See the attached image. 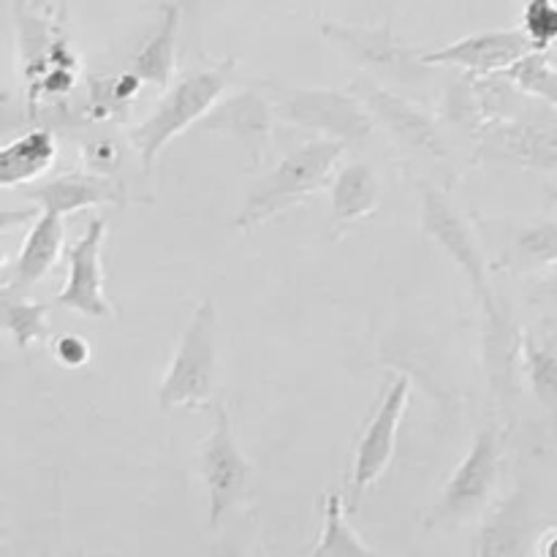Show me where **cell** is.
<instances>
[{
  "label": "cell",
  "instance_id": "22",
  "mask_svg": "<svg viewBox=\"0 0 557 557\" xmlns=\"http://www.w3.org/2000/svg\"><path fill=\"white\" fill-rule=\"evenodd\" d=\"M493 139L498 141L500 152L517 158V161L544 169L557 166V128L553 125L515 123L495 131Z\"/></svg>",
  "mask_w": 557,
  "mask_h": 557
},
{
  "label": "cell",
  "instance_id": "21",
  "mask_svg": "<svg viewBox=\"0 0 557 557\" xmlns=\"http://www.w3.org/2000/svg\"><path fill=\"white\" fill-rule=\"evenodd\" d=\"M310 557H384L359 539L348 525L346 504L337 493L324 495L321 504V536L310 549Z\"/></svg>",
  "mask_w": 557,
  "mask_h": 557
},
{
  "label": "cell",
  "instance_id": "24",
  "mask_svg": "<svg viewBox=\"0 0 557 557\" xmlns=\"http://www.w3.org/2000/svg\"><path fill=\"white\" fill-rule=\"evenodd\" d=\"M506 261H509V267H517V272L557 267V221L522 226L506 250Z\"/></svg>",
  "mask_w": 557,
  "mask_h": 557
},
{
  "label": "cell",
  "instance_id": "6",
  "mask_svg": "<svg viewBox=\"0 0 557 557\" xmlns=\"http://www.w3.org/2000/svg\"><path fill=\"white\" fill-rule=\"evenodd\" d=\"M275 112L288 123L319 134L321 139H337L343 145H359L373 131V114L357 92L324 90V87H288L281 90Z\"/></svg>",
  "mask_w": 557,
  "mask_h": 557
},
{
  "label": "cell",
  "instance_id": "15",
  "mask_svg": "<svg viewBox=\"0 0 557 557\" xmlns=\"http://www.w3.org/2000/svg\"><path fill=\"white\" fill-rule=\"evenodd\" d=\"M272 114H275V107L259 90H243L226 101H218L212 112L199 123V131L205 134L218 131V134L243 141L253 161H259L270 145Z\"/></svg>",
  "mask_w": 557,
  "mask_h": 557
},
{
  "label": "cell",
  "instance_id": "16",
  "mask_svg": "<svg viewBox=\"0 0 557 557\" xmlns=\"http://www.w3.org/2000/svg\"><path fill=\"white\" fill-rule=\"evenodd\" d=\"M63 243H65L63 218L54 215V212H41V215L36 218V223L30 226V232H27L16 259L5 267L3 272L5 292L25 294L30 292L36 283H41L44 277L52 272V267L58 264L60 256H63Z\"/></svg>",
  "mask_w": 557,
  "mask_h": 557
},
{
  "label": "cell",
  "instance_id": "29",
  "mask_svg": "<svg viewBox=\"0 0 557 557\" xmlns=\"http://www.w3.org/2000/svg\"><path fill=\"white\" fill-rule=\"evenodd\" d=\"M120 166V152L114 147V141L98 139L90 141L85 147V169L92 174H101V177H109L114 169Z\"/></svg>",
  "mask_w": 557,
  "mask_h": 557
},
{
  "label": "cell",
  "instance_id": "3",
  "mask_svg": "<svg viewBox=\"0 0 557 557\" xmlns=\"http://www.w3.org/2000/svg\"><path fill=\"white\" fill-rule=\"evenodd\" d=\"M20 76H25L30 96H63L74 87L76 54L71 49L63 14H54L41 0H14Z\"/></svg>",
  "mask_w": 557,
  "mask_h": 557
},
{
  "label": "cell",
  "instance_id": "11",
  "mask_svg": "<svg viewBox=\"0 0 557 557\" xmlns=\"http://www.w3.org/2000/svg\"><path fill=\"white\" fill-rule=\"evenodd\" d=\"M107 239V218L98 215L87 223L82 237L69 248V277L63 283V292L54 297V305L71 310L85 319H109L114 315V305L103 292V267L101 250Z\"/></svg>",
  "mask_w": 557,
  "mask_h": 557
},
{
  "label": "cell",
  "instance_id": "31",
  "mask_svg": "<svg viewBox=\"0 0 557 557\" xmlns=\"http://www.w3.org/2000/svg\"><path fill=\"white\" fill-rule=\"evenodd\" d=\"M536 299L539 302H547V305H553V308H557V270L547 277V281L539 283Z\"/></svg>",
  "mask_w": 557,
  "mask_h": 557
},
{
  "label": "cell",
  "instance_id": "7",
  "mask_svg": "<svg viewBox=\"0 0 557 557\" xmlns=\"http://www.w3.org/2000/svg\"><path fill=\"white\" fill-rule=\"evenodd\" d=\"M199 471L207 484V515H210V528L226 522V517L245 500L250 487V462L243 455L234 435L232 417L226 406H215V422L207 438L201 441L199 449Z\"/></svg>",
  "mask_w": 557,
  "mask_h": 557
},
{
  "label": "cell",
  "instance_id": "5",
  "mask_svg": "<svg viewBox=\"0 0 557 557\" xmlns=\"http://www.w3.org/2000/svg\"><path fill=\"white\" fill-rule=\"evenodd\" d=\"M500 479V438L495 428H484L473 435L471 449L441 490L433 511L424 520L428 531L460 528L479 520L493 504Z\"/></svg>",
  "mask_w": 557,
  "mask_h": 557
},
{
  "label": "cell",
  "instance_id": "28",
  "mask_svg": "<svg viewBox=\"0 0 557 557\" xmlns=\"http://www.w3.org/2000/svg\"><path fill=\"white\" fill-rule=\"evenodd\" d=\"M52 354L63 368L76 370L90 362V343L79 335H60L54 337Z\"/></svg>",
  "mask_w": 557,
  "mask_h": 557
},
{
  "label": "cell",
  "instance_id": "2",
  "mask_svg": "<svg viewBox=\"0 0 557 557\" xmlns=\"http://www.w3.org/2000/svg\"><path fill=\"white\" fill-rule=\"evenodd\" d=\"M234 69H237V58L221 60L212 69L190 71L177 85H172L163 92L156 109L139 125L131 128V141H134L136 152H139L145 174L152 172L156 158L161 156V150L174 136L188 131L190 125H199L212 112V107L221 101L226 87L232 85Z\"/></svg>",
  "mask_w": 557,
  "mask_h": 557
},
{
  "label": "cell",
  "instance_id": "23",
  "mask_svg": "<svg viewBox=\"0 0 557 557\" xmlns=\"http://www.w3.org/2000/svg\"><path fill=\"white\" fill-rule=\"evenodd\" d=\"M49 305L33 302L25 294L3 288V332L16 343V348L30 351L36 343L49 337Z\"/></svg>",
  "mask_w": 557,
  "mask_h": 557
},
{
  "label": "cell",
  "instance_id": "26",
  "mask_svg": "<svg viewBox=\"0 0 557 557\" xmlns=\"http://www.w3.org/2000/svg\"><path fill=\"white\" fill-rule=\"evenodd\" d=\"M522 359H525V373L531 379L533 395L557 417V351L539 346L533 337H525L522 341Z\"/></svg>",
  "mask_w": 557,
  "mask_h": 557
},
{
  "label": "cell",
  "instance_id": "27",
  "mask_svg": "<svg viewBox=\"0 0 557 557\" xmlns=\"http://www.w3.org/2000/svg\"><path fill=\"white\" fill-rule=\"evenodd\" d=\"M522 30L536 44L539 52H547L557 44V0H525L522 3Z\"/></svg>",
  "mask_w": 557,
  "mask_h": 557
},
{
  "label": "cell",
  "instance_id": "19",
  "mask_svg": "<svg viewBox=\"0 0 557 557\" xmlns=\"http://www.w3.org/2000/svg\"><path fill=\"white\" fill-rule=\"evenodd\" d=\"M58 158V141L47 128H33L5 141L0 150V185L16 188L47 174Z\"/></svg>",
  "mask_w": 557,
  "mask_h": 557
},
{
  "label": "cell",
  "instance_id": "25",
  "mask_svg": "<svg viewBox=\"0 0 557 557\" xmlns=\"http://www.w3.org/2000/svg\"><path fill=\"white\" fill-rule=\"evenodd\" d=\"M504 76L515 82L522 92H531L557 109V58L549 60L544 52H531L509 71H504Z\"/></svg>",
  "mask_w": 557,
  "mask_h": 557
},
{
  "label": "cell",
  "instance_id": "12",
  "mask_svg": "<svg viewBox=\"0 0 557 557\" xmlns=\"http://www.w3.org/2000/svg\"><path fill=\"white\" fill-rule=\"evenodd\" d=\"M531 52H539L536 44L525 36L522 27H511V30L473 33V36L446 44V47L433 49V52H422V63L449 65V69L490 76L504 74V71H509L511 65L520 63Z\"/></svg>",
  "mask_w": 557,
  "mask_h": 557
},
{
  "label": "cell",
  "instance_id": "4",
  "mask_svg": "<svg viewBox=\"0 0 557 557\" xmlns=\"http://www.w3.org/2000/svg\"><path fill=\"white\" fill-rule=\"evenodd\" d=\"M218 373V308L201 299L177 343L172 364L158 384V406L201 408L212 400Z\"/></svg>",
  "mask_w": 557,
  "mask_h": 557
},
{
  "label": "cell",
  "instance_id": "17",
  "mask_svg": "<svg viewBox=\"0 0 557 557\" xmlns=\"http://www.w3.org/2000/svg\"><path fill=\"white\" fill-rule=\"evenodd\" d=\"M25 196L41 207V212H54V215H71L85 207L98 205H123L125 190L117 180L101 177L92 172H71L49 180V183L27 188Z\"/></svg>",
  "mask_w": 557,
  "mask_h": 557
},
{
  "label": "cell",
  "instance_id": "1",
  "mask_svg": "<svg viewBox=\"0 0 557 557\" xmlns=\"http://www.w3.org/2000/svg\"><path fill=\"white\" fill-rule=\"evenodd\" d=\"M343 152L346 145L337 139H313L288 152L261 183L250 188L243 210L234 218V226L250 232L324 190L326 185H332Z\"/></svg>",
  "mask_w": 557,
  "mask_h": 557
},
{
  "label": "cell",
  "instance_id": "9",
  "mask_svg": "<svg viewBox=\"0 0 557 557\" xmlns=\"http://www.w3.org/2000/svg\"><path fill=\"white\" fill-rule=\"evenodd\" d=\"M408 400H411V381L406 375H397L386 386L379 408L370 417L368 428L359 435L357 449H354L351 468V498H348V511H357L362 504V495L379 482L389 468L392 455H395L397 430H400L403 413H406Z\"/></svg>",
  "mask_w": 557,
  "mask_h": 557
},
{
  "label": "cell",
  "instance_id": "32",
  "mask_svg": "<svg viewBox=\"0 0 557 557\" xmlns=\"http://www.w3.org/2000/svg\"><path fill=\"white\" fill-rule=\"evenodd\" d=\"M215 557H245L243 553H234V549H228V547H223L221 553H215Z\"/></svg>",
  "mask_w": 557,
  "mask_h": 557
},
{
  "label": "cell",
  "instance_id": "10",
  "mask_svg": "<svg viewBox=\"0 0 557 557\" xmlns=\"http://www.w3.org/2000/svg\"><path fill=\"white\" fill-rule=\"evenodd\" d=\"M539 536L542 531L531 490L517 484L479 517L468 557H533Z\"/></svg>",
  "mask_w": 557,
  "mask_h": 557
},
{
  "label": "cell",
  "instance_id": "14",
  "mask_svg": "<svg viewBox=\"0 0 557 557\" xmlns=\"http://www.w3.org/2000/svg\"><path fill=\"white\" fill-rule=\"evenodd\" d=\"M351 92H357L359 101H362L364 107H368V112L373 114V120H379V123L384 125L400 145H406L408 150L422 152V156L430 158H446L444 139H441L435 123L422 112V109H417L413 103H408L406 98L384 90V87H379L370 79L354 82Z\"/></svg>",
  "mask_w": 557,
  "mask_h": 557
},
{
  "label": "cell",
  "instance_id": "20",
  "mask_svg": "<svg viewBox=\"0 0 557 557\" xmlns=\"http://www.w3.org/2000/svg\"><path fill=\"white\" fill-rule=\"evenodd\" d=\"M180 20H183V9L174 3H163L158 27L152 30V36L136 49L134 60H131V71H134L145 85L166 90L169 82H172L174 58H177L174 47H177Z\"/></svg>",
  "mask_w": 557,
  "mask_h": 557
},
{
  "label": "cell",
  "instance_id": "8",
  "mask_svg": "<svg viewBox=\"0 0 557 557\" xmlns=\"http://www.w3.org/2000/svg\"><path fill=\"white\" fill-rule=\"evenodd\" d=\"M422 228L424 234H428L430 239H435V243L449 253V259L466 272L473 294H476V299L484 308V319L498 313V299H495L493 288H490L487 261H484L476 232H473L471 223L462 218V212L451 205V199H446L441 190L424 188Z\"/></svg>",
  "mask_w": 557,
  "mask_h": 557
},
{
  "label": "cell",
  "instance_id": "18",
  "mask_svg": "<svg viewBox=\"0 0 557 557\" xmlns=\"http://www.w3.org/2000/svg\"><path fill=\"white\" fill-rule=\"evenodd\" d=\"M381 205V183L379 174L362 161H354L348 166L337 169L330 185V207L332 223L346 226L362 218H370Z\"/></svg>",
  "mask_w": 557,
  "mask_h": 557
},
{
  "label": "cell",
  "instance_id": "30",
  "mask_svg": "<svg viewBox=\"0 0 557 557\" xmlns=\"http://www.w3.org/2000/svg\"><path fill=\"white\" fill-rule=\"evenodd\" d=\"M536 555L539 557H557V525L542 531V536H539Z\"/></svg>",
  "mask_w": 557,
  "mask_h": 557
},
{
  "label": "cell",
  "instance_id": "13",
  "mask_svg": "<svg viewBox=\"0 0 557 557\" xmlns=\"http://www.w3.org/2000/svg\"><path fill=\"white\" fill-rule=\"evenodd\" d=\"M321 33L335 47H341L348 58L357 60L368 71L411 79L422 69V54H413L400 38L392 33L389 25L364 27V25H341V22H324Z\"/></svg>",
  "mask_w": 557,
  "mask_h": 557
}]
</instances>
